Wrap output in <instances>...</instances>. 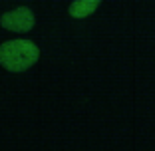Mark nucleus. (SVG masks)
<instances>
[{"mask_svg": "<svg viewBox=\"0 0 155 151\" xmlns=\"http://www.w3.org/2000/svg\"><path fill=\"white\" fill-rule=\"evenodd\" d=\"M40 58V50L32 40H8L0 46V64L8 72H24Z\"/></svg>", "mask_w": 155, "mask_h": 151, "instance_id": "1", "label": "nucleus"}, {"mask_svg": "<svg viewBox=\"0 0 155 151\" xmlns=\"http://www.w3.org/2000/svg\"><path fill=\"white\" fill-rule=\"evenodd\" d=\"M34 22H36V16L28 6H18L10 12H4L0 18L2 28L10 30V32H28L34 28Z\"/></svg>", "mask_w": 155, "mask_h": 151, "instance_id": "2", "label": "nucleus"}, {"mask_svg": "<svg viewBox=\"0 0 155 151\" xmlns=\"http://www.w3.org/2000/svg\"><path fill=\"white\" fill-rule=\"evenodd\" d=\"M100 6V0H76L70 4V16L72 18H86L94 14Z\"/></svg>", "mask_w": 155, "mask_h": 151, "instance_id": "3", "label": "nucleus"}]
</instances>
